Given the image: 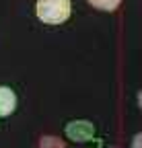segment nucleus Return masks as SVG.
<instances>
[{
	"label": "nucleus",
	"mask_w": 142,
	"mask_h": 148,
	"mask_svg": "<svg viewBox=\"0 0 142 148\" xmlns=\"http://www.w3.org/2000/svg\"><path fill=\"white\" fill-rule=\"evenodd\" d=\"M70 12H72L70 0H37L35 4V14L45 25H60L68 21Z\"/></svg>",
	"instance_id": "obj_1"
},
{
	"label": "nucleus",
	"mask_w": 142,
	"mask_h": 148,
	"mask_svg": "<svg viewBox=\"0 0 142 148\" xmlns=\"http://www.w3.org/2000/svg\"><path fill=\"white\" fill-rule=\"evenodd\" d=\"M64 134L72 142H80V144L82 142H93L95 140V125L88 119H72V121L66 123Z\"/></svg>",
	"instance_id": "obj_2"
},
{
	"label": "nucleus",
	"mask_w": 142,
	"mask_h": 148,
	"mask_svg": "<svg viewBox=\"0 0 142 148\" xmlns=\"http://www.w3.org/2000/svg\"><path fill=\"white\" fill-rule=\"evenodd\" d=\"M16 109V92L10 86H0V117H8Z\"/></svg>",
	"instance_id": "obj_3"
},
{
	"label": "nucleus",
	"mask_w": 142,
	"mask_h": 148,
	"mask_svg": "<svg viewBox=\"0 0 142 148\" xmlns=\"http://www.w3.org/2000/svg\"><path fill=\"white\" fill-rule=\"evenodd\" d=\"M88 4H91L93 8H97V10H105V12H113L117 6H119V2L121 0H86Z\"/></svg>",
	"instance_id": "obj_4"
},
{
	"label": "nucleus",
	"mask_w": 142,
	"mask_h": 148,
	"mask_svg": "<svg viewBox=\"0 0 142 148\" xmlns=\"http://www.w3.org/2000/svg\"><path fill=\"white\" fill-rule=\"evenodd\" d=\"M39 148H66V144L56 136H41L39 138Z\"/></svg>",
	"instance_id": "obj_5"
},
{
	"label": "nucleus",
	"mask_w": 142,
	"mask_h": 148,
	"mask_svg": "<svg viewBox=\"0 0 142 148\" xmlns=\"http://www.w3.org/2000/svg\"><path fill=\"white\" fill-rule=\"evenodd\" d=\"M140 146H142V134H136L134 142H132V148H140Z\"/></svg>",
	"instance_id": "obj_6"
}]
</instances>
